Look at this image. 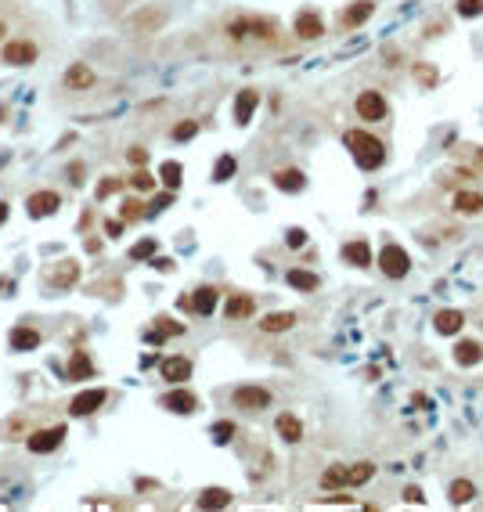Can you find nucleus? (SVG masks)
I'll list each match as a JSON object with an SVG mask.
<instances>
[{
    "label": "nucleus",
    "mask_w": 483,
    "mask_h": 512,
    "mask_svg": "<svg viewBox=\"0 0 483 512\" xmlns=\"http://www.w3.org/2000/svg\"><path fill=\"white\" fill-rule=\"evenodd\" d=\"M343 145L350 148V155L357 159L361 169H379V166L386 162V145H383L379 137L364 134V130H346V134H343Z\"/></svg>",
    "instance_id": "nucleus-1"
},
{
    "label": "nucleus",
    "mask_w": 483,
    "mask_h": 512,
    "mask_svg": "<svg viewBox=\"0 0 483 512\" xmlns=\"http://www.w3.org/2000/svg\"><path fill=\"white\" fill-rule=\"evenodd\" d=\"M26 209H29L33 220L55 216V213L62 209V195H58V192H33V195L26 199Z\"/></svg>",
    "instance_id": "nucleus-2"
},
{
    "label": "nucleus",
    "mask_w": 483,
    "mask_h": 512,
    "mask_svg": "<svg viewBox=\"0 0 483 512\" xmlns=\"http://www.w3.org/2000/svg\"><path fill=\"white\" fill-rule=\"evenodd\" d=\"M379 267H383V274L386 278H404L408 274V267H411V260H408V253L400 249V246H383V253H379Z\"/></svg>",
    "instance_id": "nucleus-3"
},
{
    "label": "nucleus",
    "mask_w": 483,
    "mask_h": 512,
    "mask_svg": "<svg viewBox=\"0 0 483 512\" xmlns=\"http://www.w3.org/2000/svg\"><path fill=\"white\" fill-rule=\"evenodd\" d=\"M62 440H65V426L36 429V433H29V437H26V444H29V451H33V454H51V451H55Z\"/></svg>",
    "instance_id": "nucleus-4"
},
{
    "label": "nucleus",
    "mask_w": 483,
    "mask_h": 512,
    "mask_svg": "<svg viewBox=\"0 0 483 512\" xmlns=\"http://www.w3.org/2000/svg\"><path fill=\"white\" fill-rule=\"evenodd\" d=\"M231 401H235V408H245V412H260V408H267V404H271V393H267L263 386H238V390L231 393Z\"/></svg>",
    "instance_id": "nucleus-5"
},
{
    "label": "nucleus",
    "mask_w": 483,
    "mask_h": 512,
    "mask_svg": "<svg viewBox=\"0 0 483 512\" xmlns=\"http://www.w3.org/2000/svg\"><path fill=\"white\" fill-rule=\"evenodd\" d=\"M36 43L29 40H11L4 51H0V62H8V66H33L36 62Z\"/></svg>",
    "instance_id": "nucleus-6"
},
{
    "label": "nucleus",
    "mask_w": 483,
    "mask_h": 512,
    "mask_svg": "<svg viewBox=\"0 0 483 512\" xmlns=\"http://www.w3.org/2000/svg\"><path fill=\"white\" fill-rule=\"evenodd\" d=\"M357 116H361V120H368V123L386 120V98H383V94H375V90H364V94L357 98Z\"/></svg>",
    "instance_id": "nucleus-7"
},
{
    "label": "nucleus",
    "mask_w": 483,
    "mask_h": 512,
    "mask_svg": "<svg viewBox=\"0 0 483 512\" xmlns=\"http://www.w3.org/2000/svg\"><path fill=\"white\" fill-rule=\"evenodd\" d=\"M159 404H163L166 412H174V415H191V412L198 408V397H195L191 390H170Z\"/></svg>",
    "instance_id": "nucleus-8"
},
{
    "label": "nucleus",
    "mask_w": 483,
    "mask_h": 512,
    "mask_svg": "<svg viewBox=\"0 0 483 512\" xmlns=\"http://www.w3.org/2000/svg\"><path fill=\"white\" fill-rule=\"evenodd\" d=\"M105 390H87V393H80V397H73V404H69V415L73 419H83V415H94L101 404H105Z\"/></svg>",
    "instance_id": "nucleus-9"
},
{
    "label": "nucleus",
    "mask_w": 483,
    "mask_h": 512,
    "mask_svg": "<svg viewBox=\"0 0 483 512\" xmlns=\"http://www.w3.org/2000/svg\"><path fill=\"white\" fill-rule=\"evenodd\" d=\"M40 328H33V325H15L11 328V335H8V343H11V350H18V354H26V350H36L40 347Z\"/></svg>",
    "instance_id": "nucleus-10"
},
{
    "label": "nucleus",
    "mask_w": 483,
    "mask_h": 512,
    "mask_svg": "<svg viewBox=\"0 0 483 512\" xmlns=\"http://www.w3.org/2000/svg\"><path fill=\"white\" fill-rule=\"evenodd\" d=\"M256 105H260V94H256V90H242V94L235 98V123H238V127H245V123L253 120Z\"/></svg>",
    "instance_id": "nucleus-11"
},
{
    "label": "nucleus",
    "mask_w": 483,
    "mask_h": 512,
    "mask_svg": "<svg viewBox=\"0 0 483 512\" xmlns=\"http://www.w3.org/2000/svg\"><path fill=\"white\" fill-rule=\"evenodd\" d=\"M321 33H325V26H321V19H317L314 11L296 15V36H303V40H317Z\"/></svg>",
    "instance_id": "nucleus-12"
},
{
    "label": "nucleus",
    "mask_w": 483,
    "mask_h": 512,
    "mask_svg": "<svg viewBox=\"0 0 483 512\" xmlns=\"http://www.w3.org/2000/svg\"><path fill=\"white\" fill-rule=\"evenodd\" d=\"M191 375V361L188 357H166L163 361V379L166 382H184Z\"/></svg>",
    "instance_id": "nucleus-13"
},
{
    "label": "nucleus",
    "mask_w": 483,
    "mask_h": 512,
    "mask_svg": "<svg viewBox=\"0 0 483 512\" xmlns=\"http://www.w3.org/2000/svg\"><path fill=\"white\" fill-rule=\"evenodd\" d=\"M188 307H191L195 314H202V318H206V314H213V307H217V289L202 286V289H198V293L188 300Z\"/></svg>",
    "instance_id": "nucleus-14"
},
{
    "label": "nucleus",
    "mask_w": 483,
    "mask_h": 512,
    "mask_svg": "<svg viewBox=\"0 0 483 512\" xmlns=\"http://www.w3.org/2000/svg\"><path fill=\"white\" fill-rule=\"evenodd\" d=\"M90 83H94V73H90L83 62L69 66V73H65V87H69V90H87Z\"/></svg>",
    "instance_id": "nucleus-15"
},
{
    "label": "nucleus",
    "mask_w": 483,
    "mask_h": 512,
    "mask_svg": "<svg viewBox=\"0 0 483 512\" xmlns=\"http://www.w3.org/2000/svg\"><path fill=\"white\" fill-rule=\"evenodd\" d=\"M371 11H375L371 0H361V4H354V8H346V11H343V19H339V22H343L346 29H354V26L368 22V19H371Z\"/></svg>",
    "instance_id": "nucleus-16"
},
{
    "label": "nucleus",
    "mask_w": 483,
    "mask_h": 512,
    "mask_svg": "<svg viewBox=\"0 0 483 512\" xmlns=\"http://www.w3.org/2000/svg\"><path fill=\"white\" fill-rule=\"evenodd\" d=\"M343 260H346V263H354V267H368V263H371V249H368V242H346V246H343Z\"/></svg>",
    "instance_id": "nucleus-17"
},
{
    "label": "nucleus",
    "mask_w": 483,
    "mask_h": 512,
    "mask_svg": "<svg viewBox=\"0 0 483 512\" xmlns=\"http://www.w3.org/2000/svg\"><path fill=\"white\" fill-rule=\"evenodd\" d=\"M181 332H184V325H177V321H170V318H155V328L148 332V339H152V343H163V339L181 335Z\"/></svg>",
    "instance_id": "nucleus-18"
},
{
    "label": "nucleus",
    "mask_w": 483,
    "mask_h": 512,
    "mask_svg": "<svg viewBox=\"0 0 483 512\" xmlns=\"http://www.w3.org/2000/svg\"><path fill=\"white\" fill-rule=\"evenodd\" d=\"M296 325V314L292 310H282V314H267L263 321H260V328L263 332H289Z\"/></svg>",
    "instance_id": "nucleus-19"
},
{
    "label": "nucleus",
    "mask_w": 483,
    "mask_h": 512,
    "mask_svg": "<svg viewBox=\"0 0 483 512\" xmlns=\"http://www.w3.org/2000/svg\"><path fill=\"white\" fill-rule=\"evenodd\" d=\"M371 473H375V466H371V462L343 466V484H350V487H357V484H368V480H371Z\"/></svg>",
    "instance_id": "nucleus-20"
},
{
    "label": "nucleus",
    "mask_w": 483,
    "mask_h": 512,
    "mask_svg": "<svg viewBox=\"0 0 483 512\" xmlns=\"http://www.w3.org/2000/svg\"><path fill=\"white\" fill-rule=\"evenodd\" d=\"M224 505H231V494L224 487H209L198 494V508H224Z\"/></svg>",
    "instance_id": "nucleus-21"
},
{
    "label": "nucleus",
    "mask_w": 483,
    "mask_h": 512,
    "mask_svg": "<svg viewBox=\"0 0 483 512\" xmlns=\"http://www.w3.org/2000/svg\"><path fill=\"white\" fill-rule=\"evenodd\" d=\"M278 433H282V440H289V444H296V440L303 437V426H299V419H296V415H289V412H282V415H278Z\"/></svg>",
    "instance_id": "nucleus-22"
},
{
    "label": "nucleus",
    "mask_w": 483,
    "mask_h": 512,
    "mask_svg": "<svg viewBox=\"0 0 483 512\" xmlns=\"http://www.w3.org/2000/svg\"><path fill=\"white\" fill-rule=\"evenodd\" d=\"M479 357H483V347L472 343V339H462V343L455 347V361H458V365H476Z\"/></svg>",
    "instance_id": "nucleus-23"
},
{
    "label": "nucleus",
    "mask_w": 483,
    "mask_h": 512,
    "mask_svg": "<svg viewBox=\"0 0 483 512\" xmlns=\"http://www.w3.org/2000/svg\"><path fill=\"white\" fill-rule=\"evenodd\" d=\"M455 209L458 213H483V195H476V192H458L455 195Z\"/></svg>",
    "instance_id": "nucleus-24"
},
{
    "label": "nucleus",
    "mask_w": 483,
    "mask_h": 512,
    "mask_svg": "<svg viewBox=\"0 0 483 512\" xmlns=\"http://www.w3.org/2000/svg\"><path fill=\"white\" fill-rule=\"evenodd\" d=\"M275 184L282 188V192H303V174L299 169H282V174H275Z\"/></svg>",
    "instance_id": "nucleus-25"
},
{
    "label": "nucleus",
    "mask_w": 483,
    "mask_h": 512,
    "mask_svg": "<svg viewBox=\"0 0 483 512\" xmlns=\"http://www.w3.org/2000/svg\"><path fill=\"white\" fill-rule=\"evenodd\" d=\"M76 278H80V263H76V260H62V267L55 271V286H58V289H69Z\"/></svg>",
    "instance_id": "nucleus-26"
},
{
    "label": "nucleus",
    "mask_w": 483,
    "mask_h": 512,
    "mask_svg": "<svg viewBox=\"0 0 483 512\" xmlns=\"http://www.w3.org/2000/svg\"><path fill=\"white\" fill-rule=\"evenodd\" d=\"M253 307H256V303H253V296H242V293H238V296H231V300H228V318H231V321L249 318V314H253Z\"/></svg>",
    "instance_id": "nucleus-27"
},
{
    "label": "nucleus",
    "mask_w": 483,
    "mask_h": 512,
    "mask_svg": "<svg viewBox=\"0 0 483 512\" xmlns=\"http://www.w3.org/2000/svg\"><path fill=\"white\" fill-rule=\"evenodd\" d=\"M462 310H440L437 314V332H444V335H455L458 328H462Z\"/></svg>",
    "instance_id": "nucleus-28"
},
{
    "label": "nucleus",
    "mask_w": 483,
    "mask_h": 512,
    "mask_svg": "<svg viewBox=\"0 0 483 512\" xmlns=\"http://www.w3.org/2000/svg\"><path fill=\"white\" fill-rule=\"evenodd\" d=\"M87 375H94V365L83 350H76L73 361H69V379H87Z\"/></svg>",
    "instance_id": "nucleus-29"
},
{
    "label": "nucleus",
    "mask_w": 483,
    "mask_h": 512,
    "mask_svg": "<svg viewBox=\"0 0 483 512\" xmlns=\"http://www.w3.org/2000/svg\"><path fill=\"white\" fill-rule=\"evenodd\" d=\"M289 286L299 289V293H314L317 289V274H310V271H289Z\"/></svg>",
    "instance_id": "nucleus-30"
},
{
    "label": "nucleus",
    "mask_w": 483,
    "mask_h": 512,
    "mask_svg": "<svg viewBox=\"0 0 483 512\" xmlns=\"http://www.w3.org/2000/svg\"><path fill=\"white\" fill-rule=\"evenodd\" d=\"M181 174H184V169H181V162H163V169H159V177H163V184L170 188V192H177L181 188Z\"/></svg>",
    "instance_id": "nucleus-31"
},
{
    "label": "nucleus",
    "mask_w": 483,
    "mask_h": 512,
    "mask_svg": "<svg viewBox=\"0 0 483 512\" xmlns=\"http://www.w3.org/2000/svg\"><path fill=\"white\" fill-rule=\"evenodd\" d=\"M235 155H221L217 159V166H213V181H231L235 177Z\"/></svg>",
    "instance_id": "nucleus-32"
},
{
    "label": "nucleus",
    "mask_w": 483,
    "mask_h": 512,
    "mask_svg": "<svg viewBox=\"0 0 483 512\" xmlns=\"http://www.w3.org/2000/svg\"><path fill=\"white\" fill-rule=\"evenodd\" d=\"M472 494H476V487H472L469 480H455V484H451V501H455V505L472 501Z\"/></svg>",
    "instance_id": "nucleus-33"
},
{
    "label": "nucleus",
    "mask_w": 483,
    "mask_h": 512,
    "mask_svg": "<svg viewBox=\"0 0 483 512\" xmlns=\"http://www.w3.org/2000/svg\"><path fill=\"white\" fill-rule=\"evenodd\" d=\"M130 184H134L137 192H152V188H155V177L148 174V169H137V174L130 177Z\"/></svg>",
    "instance_id": "nucleus-34"
},
{
    "label": "nucleus",
    "mask_w": 483,
    "mask_h": 512,
    "mask_svg": "<svg viewBox=\"0 0 483 512\" xmlns=\"http://www.w3.org/2000/svg\"><path fill=\"white\" fill-rule=\"evenodd\" d=\"M321 487L332 491V487H343V466H332L325 476H321Z\"/></svg>",
    "instance_id": "nucleus-35"
},
{
    "label": "nucleus",
    "mask_w": 483,
    "mask_h": 512,
    "mask_svg": "<svg viewBox=\"0 0 483 512\" xmlns=\"http://www.w3.org/2000/svg\"><path fill=\"white\" fill-rule=\"evenodd\" d=\"M458 15H465V19L483 15V0H458Z\"/></svg>",
    "instance_id": "nucleus-36"
},
{
    "label": "nucleus",
    "mask_w": 483,
    "mask_h": 512,
    "mask_svg": "<svg viewBox=\"0 0 483 512\" xmlns=\"http://www.w3.org/2000/svg\"><path fill=\"white\" fill-rule=\"evenodd\" d=\"M120 184H123V181H116V177H105V181L97 184V192H94V195H97V199H109V195H116V192H120Z\"/></svg>",
    "instance_id": "nucleus-37"
},
{
    "label": "nucleus",
    "mask_w": 483,
    "mask_h": 512,
    "mask_svg": "<svg viewBox=\"0 0 483 512\" xmlns=\"http://www.w3.org/2000/svg\"><path fill=\"white\" fill-rule=\"evenodd\" d=\"M195 134H198V123H195V120H188V123L174 127V141H188V137H195Z\"/></svg>",
    "instance_id": "nucleus-38"
},
{
    "label": "nucleus",
    "mask_w": 483,
    "mask_h": 512,
    "mask_svg": "<svg viewBox=\"0 0 483 512\" xmlns=\"http://www.w3.org/2000/svg\"><path fill=\"white\" fill-rule=\"evenodd\" d=\"M235 437V426L231 422H217V426H213V440H217V444H228Z\"/></svg>",
    "instance_id": "nucleus-39"
},
{
    "label": "nucleus",
    "mask_w": 483,
    "mask_h": 512,
    "mask_svg": "<svg viewBox=\"0 0 483 512\" xmlns=\"http://www.w3.org/2000/svg\"><path fill=\"white\" fill-rule=\"evenodd\" d=\"M152 253H155V242H152V239H144V242H137V246L130 249V256H134V260H148Z\"/></svg>",
    "instance_id": "nucleus-40"
},
{
    "label": "nucleus",
    "mask_w": 483,
    "mask_h": 512,
    "mask_svg": "<svg viewBox=\"0 0 483 512\" xmlns=\"http://www.w3.org/2000/svg\"><path fill=\"white\" fill-rule=\"evenodd\" d=\"M415 76H418V80H422L425 87H433V83H437V73L429 69V66H415Z\"/></svg>",
    "instance_id": "nucleus-41"
},
{
    "label": "nucleus",
    "mask_w": 483,
    "mask_h": 512,
    "mask_svg": "<svg viewBox=\"0 0 483 512\" xmlns=\"http://www.w3.org/2000/svg\"><path fill=\"white\" fill-rule=\"evenodd\" d=\"M285 242H289V246H292V249H299V246H303V242H307V231H299V227H292V231H289V235H285Z\"/></svg>",
    "instance_id": "nucleus-42"
},
{
    "label": "nucleus",
    "mask_w": 483,
    "mask_h": 512,
    "mask_svg": "<svg viewBox=\"0 0 483 512\" xmlns=\"http://www.w3.org/2000/svg\"><path fill=\"white\" fill-rule=\"evenodd\" d=\"M137 216H141V202H134V199L123 202V220H137Z\"/></svg>",
    "instance_id": "nucleus-43"
},
{
    "label": "nucleus",
    "mask_w": 483,
    "mask_h": 512,
    "mask_svg": "<svg viewBox=\"0 0 483 512\" xmlns=\"http://www.w3.org/2000/svg\"><path fill=\"white\" fill-rule=\"evenodd\" d=\"M127 159H130L134 166H144V162H148V152H144V148H130V152H127Z\"/></svg>",
    "instance_id": "nucleus-44"
},
{
    "label": "nucleus",
    "mask_w": 483,
    "mask_h": 512,
    "mask_svg": "<svg viewBox=\"0 0 483 512\" xmlns=\"http://www.w3.org/2000/svg\"><path fill=\"white\" fill-rule=\"evenodd\" d=\"M170 202H174V192H163V195H159V199L152 202V209H166Z\"/></svg>",
    "instance_id": "nucleus-45"
},
{
    "label": "nucleus",
    "mask_w": 483,
    "mask_h": 512,
    "mask_svg": "<svg viewBox=\"0 0 483 512\" xmlns=\"http://www.w3.org/2000/svg\"><path fill=\"white\" fill-rule=\"evenodd\" d=\"M105 231H109L112 239H120V235H123V224H120V220H109V224H105Z\"/></svg>",
    "instance_id": "nucleus-46"
},
{
    "label": "nucleus",
    "mask_w": 483,
    "mask_h": 512,
    "mask_svg": "<svg viewBox=\"0 0 483 512\" xmlns=\"http://www.w3.org/2000/svg\"><path fill=\"white\" fill-rule=\"evenodd\" d=\"M404 501H415V505H422V491H418V487H408V491H404Z\"/></svg>",
    "instance_id": "nucleus-47"
},
{
    "label": "nucleus",
    "mask_w": 483,
    "mask_h": 512,
    "mask_svg": "<svg viewBox=\"0 0 483 512\" xmlns=\"http://www.w3.org/2000/svg\"><path fill=\"white\" fill-rule=\"evenodd\" d=\"M159 271H174V260H166V256H159V260H152Z\"/></svg>",
    "instance_id": "nucleus-48"
},
{
    "label": "nucleus",
    "mask_w": 483,
    "mask_h": 512,
    "mask_svg": "<svg viewBox=\"0 0 483 512\" xmlns=\"http://www.w3.org/2000/svg\"><path fill=\"white\" fill-rule=\"evenodd\" d=\"M8 220V202H0V224Z\"/></svg>",
    "instance_id": "nucleus-49"
},
{
    "label": "nucleus",
    "mask_w": 483,
    "mask_h": 512,
    "mask_svg": "<svg viewBox=\"0 0 483 512\" xmlns=\"http://www.w3.org/2000/svg\"><path fill=\"white\" fill-rule=\"evenodd\" d=\"M476 159H479V162H483V148H479V152H476Z\"/></svg>",
    "instance_id": "nucleus-50"
},
{
    "label": "nucleus",
    "mask_w": 483,
    "mask_h": 512,
    "mask_svg": "<svg viewBox=\"0 0 483 512\" xmlns=\"http://www.w3.org/2000/svg\"><path fill=\"white\" fill-rule=\"evenodd\" d=\"M0 123H4V108H0Z\"/></svg>",
    "instance_id": "nucleus-51"
},
{
    "label": "nucleus",
    "mask_w": 483,
    "mask_h": 512,
    "mask_svg": "<svg viewBox=\"0 0 483 512\" xmlns=\"http://www.w3.org/2000/svg\"><path fill=\"white\" fill-rule=\"evenodd\" d=\"M0 36H4V22H0Z\"/></svg>",
    "instance_id": "nucleus-52"
}]
</instances>
